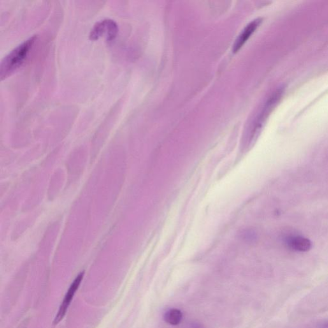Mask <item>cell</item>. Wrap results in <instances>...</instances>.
<instances>
[{"label":"cell","mask_w":328,"mask_h":328,"mask_svg":"<svg viewBox=\"0 0 328 328\" xmlns=\"http://www.w3.org/2000/svg\"><path fill=\"white\" fill-rule=\"evenodd\" d=\"M37 37H30L12 50L0 64V79L4 80L20 68L26 60L30 50L33 47Z\"/></svg>","instance_id":"cell-1"},{"label":"cell","mask_w":328,"mask_h":328,"mask_svg":"<svg viewBox=\"0 0 328 328\" xmlns=\"http://www.w3.org/2000/svg\"><path fill=\"white\" fill-rule=\"evenodd\" d=\"M118 25L115 21L111 19L100 21L94 25L89 34L90 40H98L101 37H106V41H113L117 36Z\"/></svg>","instance_id":"cell-2"},{"label":"cell","mask_w":328,"mask_h":328,"mask_svg":"<svg viewBox=\"0 0 328 328\" xmlns=\"http://www.w3.org/2000/svg\"><path fill=\"white\" fill-rule=\"evenodd\" d=\"M83 277V273H80L77 277H76L75 280L73 281V283L71 284V287H69L68 291H67L66 296L64 297V301H63L61 306L60 307L59 312H58L57 316H56L55 320V324H57L58 322H59L62 319V318L64 317L67 308H68V306L71 303V300L73 299L76 290L78 289L81 280H82Z\"/></svg>","instance_id":"cell-3"},{"label":"cell","mask_w":328,"mask_h":328,"mask_svg":"<svg viewBox=\"0 0 328 328\" xmlns=\"http://www.w3.org/2000/svg\"><path fill=\"white\" fill-rule=\"evenodd\" d=\"M260 22H261V20L258 19V20L253 21L246 27L242 33L237 37L234 45H233V52L237 53L240 50V49L243 47L248 39H250L251 35L254 33L258 27L259 26Z\"/></svg>","instance_id":"cell-4"},{"label":"cell","mask_w":328,"mask_h":328,"mask_svg":"<svg viewBox=\"0 0 328 328\" xmlns=\"http://www.w3.org/2000/svg\"><path fill=\"white\" fill-rule=\"evenodd\" d=\"M288 245L292 250L306 252L310 250L311 243L310 240L302 237H292L288 241Z\"/></svg>","instance_id":"cell-5"},{"label":"cell","mask_w":328,"mask_h":328,"mask_svg":"<svg viewBox=\"0 0 328 328\" xmlns=\"http://www.w3.org/2000/svg\"><path fill=\"white\" fill-rule=\"evenodd\" d=\"M164 318L168 324L176 325L178 324L182 319V313L178 309H171L165 313Z\"/></svg>","instance_id":"cell-6"},{"label":"cell","mask_w":328,"mask_h":328,"mask_svg":"<svg viewBox=\"0 0 328 328\" xmlns=\"http://www.w3.org/2000/svg\"><path fill=\"white\" fill-rule=\"evenodd\" d=\"M318 328H328V322H324L320 324Z\"/></svg>","instance_id":"cell-7"}]
</instances>
